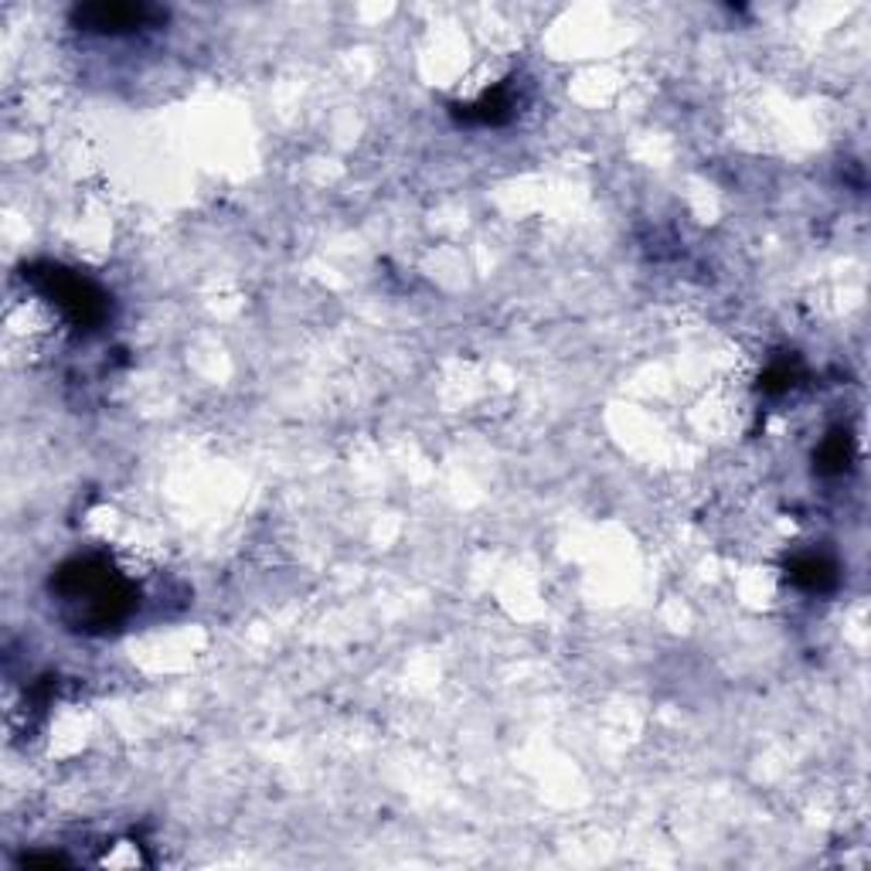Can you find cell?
<instances>
[{"instance_id": "cell-1", "label": "cell", "mask_w": 871, "mask_h": 871, "mask_svg": "<svg viewBox=\"0 0 871 871\" xmlns=\"http://www.w3.org/2000/svg\"><path fill=\"white\" fill-rule=\"evenodd\" d=\"M51 593L72 609V624L78 630L93 633L123 624L136 603L130 579L112 569V561L102 555L69 558L51 576Z\"/></svg>"}, {"instance_id": "cell-2", "label": "cell", "mask_w": 871, "mask_h": 871, "mask_svg": "<svg viewBox=\"0 0 871 871\" xmlns=\"http://www.w3.org/2000/svg\"><path fill=\"white\" fill-rule=\"evenodd\" d=\"M24 279H32V287L51 300L59 311L65 314V320L78 330H96L106 324L109 317V300L106 293L93 283V279L78 276L65 266L55 263H35L24 269Z\"/></svg>"}, {"instance_id": "cell-3", "label": "cell", "mask_w": 871, "mask_h": 871, "mask_svg": "<svg viewBox=\"0 0 871 871\" xmlns=\"http://www.w3.org/2000/svg\"><path fill=\"white\" fill-rule=\"evenodd\" d=\"M167 14L154 4H78L72 8V24L89 35H126L140 27H154Z\"/></svg>"}, {"instance_id": "cell-4", "label": "cell", "mask_w": 871, "mask_h": 871, "mask_svg": "<svg viewBox=\"0 0 871 871\" xmlns=\"http://www.w3.org/2000/svg\"><path fill=\"white\" fill-rule=\"evenodd\" d=\"M790 579L807 593H827L837 585V566L824 555H797L790 561Z\"/></svg>"}, {"instance_id": "cell-5", "label": "cell", "mask_w": 871, "mask_h": 871, "mask_svg": "<svg viewBox=\"0 0 871 871\" xmlns=\"http://www.w3.org/2000/svg\"><path fill=\"white\" fill-rule=\"evenodd\" d=\"M511 96H508V89H494L491 96H484L481 102H473V106H467V109H460L457 117L463 120V123H481V126H497V123H504V120H511Z\"/></svg>"}, {"instance_id": "cell-6", "label": "cell", "mask_w": 871, "mask_h": 871, "mask_svg": "<svg viewBox=\"0 0 871 871\" xmlns=\"http://www.w3.org/2000/svg\"><path fill=\"white\" fill-rule=\"evenodd\" d=\"M818 470L821 473H840L848 467V460H851V439H848V433H831L824 443H821V449H818Z\"/></svg>"}, {"instance_id": "cell-7", "label": "cell", "mask_w": 871, "mask_h": 871, "mask_svg": "<svg viewBox=\"0 0 871 871\" xmlns=\"http://www.w3.org/2000/svg\"><path fill=\"white\" fill-rule=\"evenodd\" d=\"M790 385H794V364L790 361L773 364V368L766 372V378H763V391H786Z\"/></svg>"}]
</instances>
